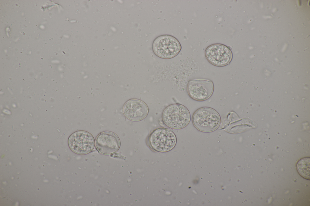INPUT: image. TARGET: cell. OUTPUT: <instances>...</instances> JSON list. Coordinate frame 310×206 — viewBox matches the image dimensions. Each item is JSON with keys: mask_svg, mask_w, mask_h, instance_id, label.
Wrapping results in <instances>:
<instances>
[{"mask_svg": "<svg viewBox=\"0 0 310 206\" xmlns=\"http://www.w3.org/2000/svg\"><path fill=\"white\" fill-rule=\"evenodd\" d=\"M162 119L165 124L169 127L179 129L188 125L190 116L189 110L185 106L175 104L169 105L165 109Z\"/></svg>", "mask_w": 310, "mask_h": 206, "instance_id": "obj_1", "label": "cell"}, {"mask_svg": "<svg viewBox=\"0 0 310 206\" xmlns=\"http://www.w3.org/2000/svg\"><path fill=\"white\" fill-rule=\"evenodd\" d=\"M192 121L194 126L199 130L210 132L218 128L220 123V117L218 113L213 108L203 107L194 113Z\"/></svg>", "mask_w": 310, "mask_h": 206, "instance_id": "obj_2", "label": "cell"}, {"mask_svg": "<svg viewBox=\"0 0 310 206\" xmlns=\"http://www.w3.org/2000/svg\"><path fill=\"white\" fill-rule=\"evenodd\" d=\"M148 142L154 150L160 152L169 151L175 146L177 139L174 133L170 130L159 128L153 131L149 135Z\"/></svg>", "mask_w": 310, "mask_h": 206, "instance_id": "obj_3", "label": "cell"}, {"mask_svg": "<svg viewBox=\"0 0 310 206\" xmlns=\"http://www.w3.org/2000/svg\"><path fill=\"white\" fill-rule=\"evenodd\" d=\"M178 40L169 35H163L157 37L153 43L152 49L154 54L158 57L169 59L176 56L181 49Z\"/></svg>", "mask_w": 310, "mask_h": 206, "instance_id": "obj_4", "label": "cell"}, {"mask_svg": "<svg viewBox=\"0 0 310 206\" xmlns=\"http://www.w3.org/2000/svg\"><path fill=\"white\" fill-rule=\"evenodd\" d=\"M205 55L208 61L213 65L219 67L229 64L232 58V53L227 46L220 43H215L209 46L205 51Z\"/></svg>", "mask_w": 310, "mask_h": 206, "instance_id": "obj_5", "label": "cell"}, {"mask_svg": "<svg viewBox=\"0 0 310 206\" xmlns=\"http://www.w3.org/2000/svg\"><path fill=\"white\" fill-rule=\"evenodd\" d=\"M68 143L73 151L81 155L91 152L95 145L93 136L89 132L84 131H78L72 134L68 139Z\"/></svg>", "mask_w": 310, "mask_h": 206, "instance_id": "obj_6", "label": "cell"}, {"mask_svg": "<svg viewBox=\"0 0 310 206\" xmlns=\"http://www.w3.org/2000/svg\"><path fill=\"white\" fill-rule=\"evenodd\" d=\"M214 89L213 82L205 79L190 80L187 87L189 96L197 101H203L208 99L212 95Z\"/></svg>", "mask_w": 310, "mask_h": 206, "instance_id": "obj_7", "label": "cell"}, {"mask_svg": "<svg viewBox=\"0 0 310 206\" xmlns=\"http://www.w3.org/2000/svg\"><path fill=\"white\" fill-rule=\"evenodd\" d=\"M120 142L118 136L113 133L107 131L99 134L96 138V146L101 153L109 155L117 152Z\"/></svg>", "mask_w": 310, "mask_h": 206, "instance_id": "obj_8", "label": "cell"}, {"mask_svg": "<svg viewBox=\"0 0 310 206\" xmlns=\"http://www.w3.org/2000/svg\"><path fill=\"white\" fill-rule=\"evenodd\" d=\"M125 116L133 121H139L147 116L149 109L147 104L143 101L137 99H132L127 101L123 107Z\"/></svg>", "mask_w": 310, "mask_h": 206, "instance_id": "obj_9", "label": "cell"}, {"mask_svg": "<svg viewBox=\"0 0 310 206\" xmlns=\"http://www.w3.org/2000/svg\"><path fill=\"white\" fill-rule=\"evenodd\" d=\"M310 157L303 158L297 163V168L300 175L303 177L310 180Z\"/></svg>", "mask_w": 310, "mask_h": 206, "instance_id": "obj_10", "label": "cell"}]
</instances>
